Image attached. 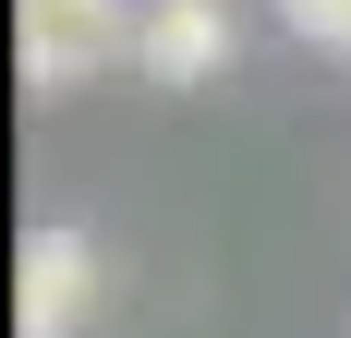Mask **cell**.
I'll return each mask as SVG.
<instances>
[{
	"mask_svg": "<svg viewBox=\"0 0 351 338\" xmlns=\"http://www.w3.org/2000/svg\"><path fill=\"white\" fill-rule=\"evenodd\" d=\"M85 314H97V242L73 218L25 230V254H12V338H73Z\"/></svg>",
	"mask_w": 351,
	"mask_h": 338,
	"instance_id": "2",
	"label": "cell"
},
{
	"mask_svg": "<svg viewBox=\"0 0 351 338\" xmlns=\"http://www.w3.org/2000/svg\"><path fill=\"white\" fill-rule=\"evenodd\" d=\"M230 49H243L230 0H145V25H134V73L145 85H218Z\"/></svg>",
	"mask_w": 351,
	"mask_h": 338,
	"instance_id": "3",
	"label": "cell"
},
{
	"mask_svg": "<svg viewBox=\"0 0 351 338\" xmlns=\"http://www.w3.org/2000/svg\"><path fill=\"white\" fill-rule=\"evenodd\" d=\"M279 25L303 49H327V61H351V0H279Z\"/></svg>",
	"mask_w": 351,
	"mask_h": 338,
	"instance_id": "4",
	"label": "cell"
},
{
	"mask_svg": "<svg viewBox=\"0 0 351 338\" xmlns=\"http://www.w3.org/2000/svg\"><path fill=\"white\" fill-rule=\"evenodd\" d=\"M145 0H12V61H25V97H73L97 85L109 61H134Z\"/></svg>",
	"mask_w": 351,
	"mask_h": 338,
	"instance_id": "1",
	"label": "cell"
}]
</instances>
